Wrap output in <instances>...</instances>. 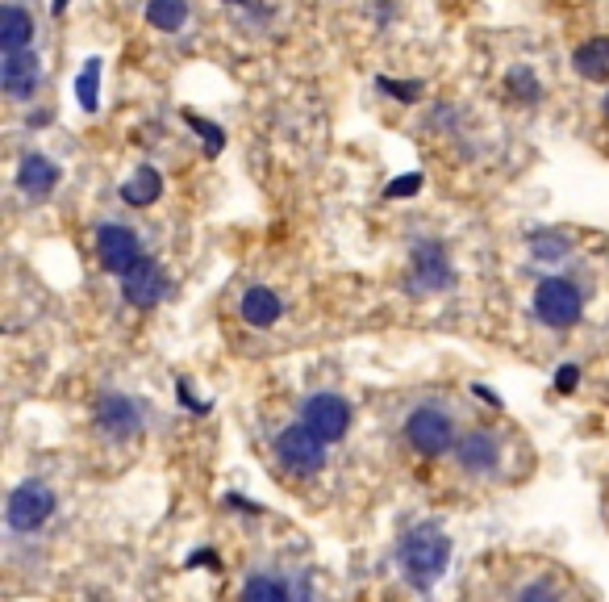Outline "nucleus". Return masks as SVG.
Returning <instances> with one entry per match:
<instances>
[{
    "mask_svg": "<svg viewBox=\"0 0 609 602\" xmlns=\"http://www.w3.org/2000/svg\"><path fill=\"white\" fill-rule=\"evenodd\" d=\"M447 561H451V540L434 523L414 527V531L401 540V574H405V581H409L418 594H426V590L443 577Z\"/></svg>",
    "mask_w": 609,
    "mask_h": 602,
    "instance_id": "1",
    "label": "nucleus"
},
{
    "mask_svg": "<svg viewBox=\"0 0 609 602\" xmlns=\"http://www.w3.org/2000/svg\"><path fill=\"white\" fill-rule=\"evenodd\" d=\"M534 318L551 330H572L584 318V293L568 276H547L534 289Z\"/></svg>",
    "mask_w": 609,
    "mask_h": 602,
    "instance_id": "2",
    "label": "nucleus"
},
{
    "mask_svg": "<svg viewBox=\"0 0 609 602\" xmlns=\"http://www.w3.org/2000/svg\"><path fill=\"white\" fill-rule=\"evenodd\" d=\"M405 443H409L418 456H426V461H439V456L455 452L459 431H455V423H451L447 411H439V406H418V411L405 418Z\"/></svg>",
    "mask_w": 609,
    "mask_h": 602,
    "instance_id": "3",
    "label": "nucleus"
},
{
    "mask_svg": "<svg viewBox=\"0 0 609 602\" xmlns=\"http://www.w3.org/2000/svg\"><path fill=\"white\" fill-rule=\"evenodd\" d=\"M276 456H280V465L296 473V477H314L326 468V443H321L305 423H292L284 427L280 436H276Z\"/></svg>",
    "mask_w": 609,
    "mask_h": 602,
    "instance_id": "4",
    "label": "nucleus"
},
{
    "mask_svg": "<svg viewBox=\"0 0 609 602\" xmlns=\"http://www.w3.org/2000/svg\"><path fill=\"white\" fill-rule=\"evenodd\" d=\"M51 515H54V493L42 481H22L17 490L9 493V502H4V523L13 531H22V536L38 531Z\"/></svg>",
    "mask_w": 609,
    "mask_h": 602,
    "instance_id": "5",
    "label": "nucleus"
},
{
    "mask_svg": "<svg viewBox=\"0 0 609 602\" xmlns=\"http://www.w3.org/2000/svg\"><path fill=\"white\" fill-rule=\"evenodd\" d=\"M97 260H101V268H105L109 276L122 280V276L142 260V239H138V230L117 226V222H105V226L97 230Z\"/></svg>",
    "mask_w": 609,
    "mask_h": 602,
    "instance_id": "6",
    "label": "nucleus"
},
{
    "mask_svg": "<svg viewBox=\"0 0 609 602\" xmlns=\"http://www.w3.org/2000/svg\"><path fill=\"white\" fill-rule=\"evenodd\" d=\"M409 280H414L418 293H443V289H451L455 273H451L447 247L434 243V239L414 243V251H409Z\"/></svg>",
    "mask_w": 609,
    "mask_h": 602,
    "instance_id": "7",
    "label": "nucleus"
},
{
    "mask_svg": "<svg viewBox=\"0 0 609 602\" xmlns=\"http://www.w3.org/2000/svg\"><path fill=\"white\" fill-rule=\"evenodd\" d=\"M301 423L321 439V443H339L351 431V406L339 393H314L301 406Z\"/></svg>",
    "mask_w": 609,
    "mask_h": 602,
    "instance_id": "8",
    "label": "nucleus"
},
{
    "mask_svg": "<svg viewBox=\"0 0 609 602\" xmlns=\"http://www.w3.org/2000/svg\"><path fill=\"white\" fill-rule=\"evenodd\" d=\"M0 88H4V97L17 101V105L34 101V92L42 88V63H38V55H34V51H22V55L0 59Z\"/></svg>",
    "mask_w": 609,
    "mask_h": 602,
    "instance_id": "9",
    "label": "nucleus"
},
{
    "mask_svg": "<svg viewBox=\"0 0 609 602\" xmlns=\"http://www.w3.org/2000/svg\"><path fill=\"white\" fill-rule=\"evenodd\" d=\"M142 423H147V414H142V406H138L134 398H122V393H105V398L97 402V427H101L109 439H134V436H142Z\"/></svg>",
    "mask_w": 609,
    "mask_h": 602,
    "instance_id": "10",
    "label": "nucleus"
},
{
    "mask_svg": "<svg viewBox=\"0 0 609 602\" xmlns=\"http://www.w3.org/2000/svg\"><path fill=\"white\" fill-rule=\"evenodd\" d=\"M122 298L130 305H142V310H151V305H160L167 298V276L151 255H142L130 273L122 276Z\"/></svg>",
    "mask_w": 609,
    "mask_h": 602,
    "instance_id": "11",
    "label": "nucleus"
},
{
    "mask_svg": "<svg viewBox=\"0 0 609 602\" xmlns=\"http://www.w3.org/2000/svg\"><path fill=\"white\" fill-rule=\"evenodd\" d=\"M455 461L464 473H489V468H497L502 461V439L493 436V431H484V427H472V431H464L459 443H455Z\"/></svg>",
    "mask_w": 609,
    "mask_h": 602,
    "instance_id": "12",
    "label": "nucleus"
},
{
    "mask_svg": "<svg viewBox=\"0 0 609 602\" xmlns=\"http://www.w3.org/2000/svg\"><path fill=\"white\" fill-rule=\"evenodd\" d=\"M239 314H242V323H246V327L267 330V327H276V323H280L284 301H280L276 289H267V285H251L239 301Z\"/></svg>",
    "mask_w": 609,
    "mask_h": 602,
    "instance_id": "13",
    "label": "nucleus"
},
{
    "mask_svg": "<svg viewBox=\"0 0 609 602\" xmlns=\"http://www.w3.org/2000/svg\"><path fill=\"white\" fill-rule=\"evenodd\" d=\"M22 51H34V17L17 0H9L0 13V55H22Z\"/></svg>",
    "mask_w": 609,
    "mask_h": 602,
    "instance_id": "14",
    "label": "nucleus"
},
{
    "mask_svg": "<svg viewBox=\"0 0 609 602\" xmlns=\"http://www.w3.org/2000/svg\"><path fill=\"white\" fill-rule=\"evenodd\" d=\"M54 185H59L54 160H47V155H26L22 160V167H17V189L26 192V197H47V192H54Z\"/></svg>",
    "mask_w": 609,
    "mask_h": 602,
    "instance_id": "15",
    "label": "nucleus"
},
{
    "mask_svg": "<svg viewBox=\"0 0 609 602\" xmlns=\"http://www.w3.org/2000/svg\"><path fill=\"white\" fill-rule=\"evenodd\" d=\"M160 197H163V176H160V167H151V164L134 167V176L122 185V201L134 205V210H147V205H155Z\"/></svg>",
    "mask_w": 609,
    "mask_h": 602,
    "instance_id": "16",
    "label": "nucleus"
},
{
    "mask_svg": "<svg viewBox=\"0 0 609 602\" xmlns=\"http://www.w3.org/2000/svg\"><path fill=\"white\" fill-rule=\"evenodd\" d=\"M572 67L581 72V80H606L609 76V38H588L576 47Z\"/></svg>",
    "mask_w": 609,
    "mask_h": 602,
    "instance_id": "17",
    "label": "nucleus"
},
{
    "mask_svg": "<svg viewBox=\"0 0 609 602\" xmlns=\"http://www.w3.org/2000/svg\"><path fill=\"white\" fill-rule=\"evenodd\" d=\"M188 22V0H147V26L160 34H176Z\"/></svg>",
    "mask_w": 609,
    "mask_h": 602,
    "instance_id": "18",
    "label": "nucleus"
},
{
    "mask_svg": "<svg viewBox=\"0 0 609 602\" xmlns=\"http://www.w3.org/2000/svg\"><path fill=\"white\" fill-rule=\"evenodd\" d=\"M505 92H509L518 105H534V101L543 97V84H538V76H534V67L518 63V67L505 72Z\"/></svg>",
    "mask_w": 609,
    "mask_h": 602,
    "instance_id": "19",
    "label": "nucleus"
},
{
    "mask_svg": "<svg viewBox=\"0 0 609 602\" xmlns=\"http://www.w3.org/2000/svg\"><path fill=\"white\" fill-rule=\"evenodd\" d=\"M530 251H534L538 264H563L568 251H572V239L559 235V230H538V235L530 239Z\"/></svg>",
    "mask_w": 609,
    "mask_h": 602,
    "instance_id": "20",
    "label": "nucleus"
},
{
    "mask_svg": "<svg viewBox=\"0 0 609 602\" xmlns=\"http://www.w3.org/2000/svg\"><path fill=\"white\" fill-rule=\"evenodd\" d=\"M239 602H292L289 599V586L280 581V577H251L246 586H242V599Z\"/></svg>",
    "mask_w": 609,
    "mask_h": 602,
    "instance_id": "21",
    "label": "nucleus"
},
{
    "mask_svg": "<svg viewBox=\"0 0 609 602\" xmlns=\"http://www.w3.org/2000/svg\"><path fill=\"white\" fill-rule=\"evenodd\" d=\"M76 97H80V105L88 113H97V101H101V59H88L80 72V80H76Z\"/></svg>",
    "mask_w": 609,
    "mask_h": 602,
    "instance_id": "22",
    "label": "nucleus"
},
{
    "mask_svg": "<svg viewBox=\"0 0 609 602\" xmlns=\"http://www.w3.org/2000/svg\"><path fill=\"white\" fill-rule=\"evenodd\" d=\"M185 122L196 130V138H205V151L210 155H221V147H226V135H221V126L210 122V117H201L196 110H185Z\"/></svg>",
    "mask_w": 609,
    "mask_h": 602,
    "instance_id": "23",
    "label": "nucleus"
},
{
    "mask_svg": "<svg viewBox=\"0 0 609 602\" xmlns=\"http://www.w3.org/2000/svg\"><path fill=\"white\" fill-rule=\"evenodd\" d=\"M513 602H559V590H556V581L534 577V581H526V586L513 594Z\"/></svg>",
    "mask_w": 609,
    "mask_h": 602,
    "instance_id": "24",
    "label": "nucleus"
},
{
    "mask_svg": "<svg viewBox=\"0 0 609 602\" xmlns=\"http://www.w3.org/2000/svg\"><path fill=\"white\" fill-rule=\"evenodd\" d=\"M376 88H380V92H389V97H397V101H405V105H414V101L422 97V84L418 80H389V76H380Z\"/></svg>",
    "mask_w": 609,
    "mask_h": 602,
    "instance_id": "25",
    "label": "nucleus"
},
{
    "mask_svg": "<svg viewBox=\"0 0 609 602\" xmlns=\"http://www.w3.org/2000/svg\"><path fill=\"white\" fill-rule=\"evenodd\" d=\"M418 192H422V176H418V172H409V176H397V180L384 189V197H389V201H397V197H418Z\"/></svg>",
    "mask_w": 609,
    "mask_h": 602,
    "instance_id": "26",
    "label": "nucleus"
},
{
    "mask_svg": "<svg viewBox=\"0 0 609 602\" xmlns=\"http://www.w3.org/2000/svg\"><path fill=\"white\" fill-rule=\"evenodd\" d=\"M576 385H581V364H559L556 393H576Z\"/></svg>",
    "mask_w": 609,
    "mask_h": 602,
    "instance_id": "27",
    "label": "nucleus"
},
{
    "mask_svg": "<svg viewBox=\"0 0 609 602\" xmlns=\"http://www.w3.org/2000/svg\"><path fill=\"white\" fill-rule=\"evenodd\" d=\"M176 393H180V402H185V406H188L192 414H205V411H210V402H196V398H192V389H188V381H176Z\"/></svg>",
    "mask_w": 609,
    "mask_h": 602,
    "instance_id": "28",
    "label": "nucleus"
},
{
    "mask_svg": "<svg viewBox=\"0 0 609 602\" xmlns=\"http://www.w3.org/2000/svg\"><path fill=\"white\" fill-rule=\"evenodd\" d=\"M472 393H477V398H484V402H489L493 411H502V406H505V402H502V393H493L489 385H472Z\"/></svg>",
    "mask_w": 609,
    "mask_h": 602,
    "instance_id": "29",
    "label": "nucleus"
},
{
    "mask_svg": "<svg viewBox=\"0 0 609 602\" xmlns=\"http://www.w3.org/2000/svg\"><path fill=\"white\" fill-rule=\"evenodd\" d=\"M67 4H72V0H51V13H54V17H59V13L67 9Z\"/></svg>",
    "mask_w": 609,
    "mask_h": 602,
    "instance_id": "30",
    "label": "nucleus"
},
{
    "mask_svg": "<svg viewBox=\"0 0 609 602\" xmlns=\"http://www.w3.org/2000/svg\"><path fill=\"white\" fill-rule=\"evenodd\" d=\"M601 110H606V117H609V92H606V101H601Z\"/></svg>",
    "mask_w": 609,
    "mask_h": 602,
    "instance_id": "31",
    "label": "nucleus"
}]
</instances>
